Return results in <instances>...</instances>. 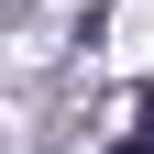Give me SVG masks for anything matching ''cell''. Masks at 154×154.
<instances>
[{
    "label": "cell",
    "instance_id": "1",
    "mask_svg": "<svg viewBox=\"0 0 154 154\" xmlns=\"http://www.w3.org/2000/svg\"><path fill=\"white\" fill-rule=\"evenodd\" d=\"M110 154H154V88H143V99H132V132H121V143H110Z\"/></svg>",
    "mask_w": 154,
    "mask_h": 154
}]
</instances>
